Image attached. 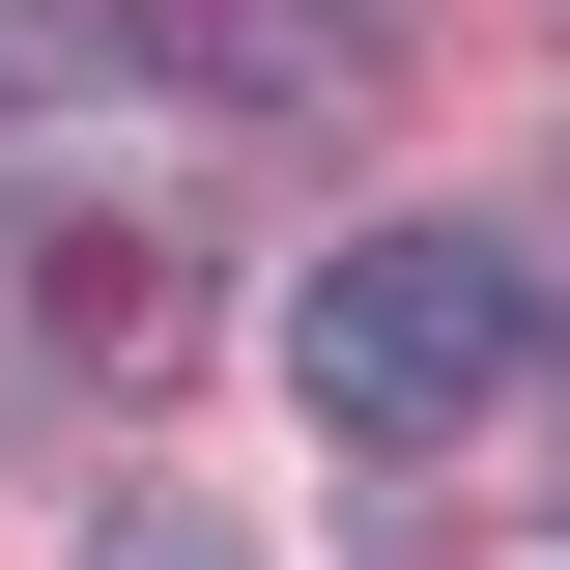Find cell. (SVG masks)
<instances>
[{"instance_id":"obj_1","label":"cell","mask_w":570,"mask_h":570,"mask_svg":"<svg viewBox=\"0 0 570 570\" xmlns=\"http://www.w3.org/2000/svg\"><path fill=\"white\" fill-rule=\"evenodd\" d=\"M513 343H542L513 228H343L285 285V400L314 428H456V400H513Z\"/></svg>"},{"instance_id":"obj_2","label":"cell","mask_w":570,"mask_h":570,"mask_svg":"<svg viewBox=\"0 0 570 570\" xmlns=\"http://www.w3.org/2000/svg\"><path fill=\"white\" fill-rule=\"evenodd\" d=\"M29 314H58L86 371H171V257H142V228H86V257L29 228Z\"/></svg>"},{"instance_id":"obj_3","label":"cell","mask_w":570,"mask_h":570,"mask_svg":"<svg viewBox=\"0 0 570 570\" xmlns=\"http://www.w3.org/2000/svg\"><path fill=\"white\" fill-rule=\"evenodd\" d=\"M171 58H200V86H314V115H343V86H371V29H343V0H200Z\"/></svg>"},{"instance_id":"obj_4","label":"cell","mask_w":570,"mask_h":570,"mask_svg":"<svg viewBox=\"0 0 570 570\" xmlns=\"http://www.w3.org/2000/svg\"><path fill=\"white\" fill-rule=\"evenodd\" d=\"M86 570H257V542H228L200 485H142V513H115V542H86Z\"/></svg>"}]
</instances>
